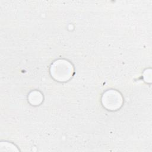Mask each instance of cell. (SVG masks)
<instances>
[{"label": "cell", "instance_id": "1", "mask_svg": "<svg viewBox=\"0 0 152 152\" xmlns=\"http://www.w3.org/2000/svg\"><path fill=\"white\" fill-rule=\"evenodd\" d=\"M51 72L53 74V77L59 80H67L71 77L72 72V65L67 61H58L54 63L52 66Z\"/></svg>", "mask_w": 152, "mask_h": 152}, {"label": "cell", "instance_id": "2", "mask_svg": "<svg viewBox=\"0 0 152 152\" xmlns=\"http://www.w3.org/2000/svg\"><path fill=\"white\" fill-rule=\"evenodd\" d=\"M103 96L110 99V100H102L103 105L105 106L107 108L110 109V110H115L116 108L119 107V106L121 105L122 99L113 100V99L121 96V95L119 93H118L116 91H107L105 94H104Z\"/></svg>", "mask_w": 152, "mask_h": 152}]
</instances>
